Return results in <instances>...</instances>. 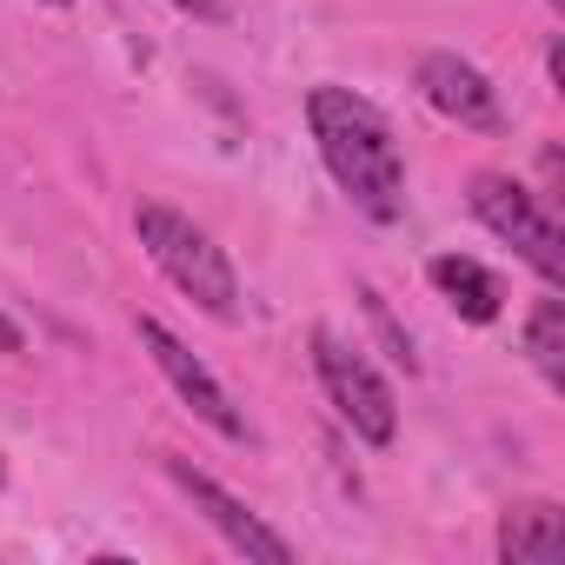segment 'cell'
<instances>
[{
	"label": "cell",
	"mask_w": 565,
	"mask_h": 565,
	"mask_svg": "<svg viewBox=\"0 0 565 565\" xmlns=\"http://www.w3.org/2000/svg\"><path fill=\"white\" fill-rule=\"evenodd\" d=\"M360 300H366V313H373V327H380V340L393 347V360H406V373H413V340H406V333L393 327V313H386V300H380V294H360Z\"/></svg>",
	"instance_id": "cell-11"
},
{
	"label": "cell",
	"mask_w": 565,
	"mask_h": 565,
	"mask_svg": "<svg viewBox=\"0 0 565 565\" xmlns=\"http://www.w3.org/2000/svg\"><path fill=\"white\" fill-rule=\"evenodd\" d=\"M54 8H67V0H54Z\"/></svg>",
	"instance_id": "cell-15"
},
{
	"label": "cell",
	"mask_w": 565,
	"mask_h": 565,
	"mask_svg": "<svg viewBox=\"0 0 565 565\" xmlns=\"http://www.w3.org/2000/svg\"><path fill=\"white\" fill-rule=\"evenodd\" d=\"M565 552V512L552 499H525L499 519V558L505 565H552Z\"/></svg>",
	"instance_id": "cell-9"
},
{
	"label": "cell",
	"mask_w": 565,
	"mask_h": 565,
	"mask_svg": "<svg viewBox=\"0 0 565 565\" xmlns=\"http://www.w3.org/2000/svg\"><path fill=\"white\" fill-rule=\"evenodd\" d=\"M545 67H552V87H565V47L552 41V54H545Z\"/></svg>",
	"instance_id": "cell-14"
},
{
	"label": "cell",
	"mask_w": 565,
	"mask_h": 565,
	"mask_svg": "<svg viewBox=\"0 0 565 565\" xmlns=\"http://www.w3.org/2000/svg\"><path fill=\"white\" fill-rule=\"evenodd\" d=\"M307 127H313V147L327 160V173L340 180V193L366 213V220H399L406 213V160H399V140L393 127L380 120L373 100L347 94V87H313L307 94Z\"/></svg>",
	"instance_id": "cell-1"
},
{
	"label": "cell",
	"mask_w": 565,
	"mask_h": 565,
	"mask_svg": "<svg viewBox=\"0 0 565 565\" xmlns=\"http://www.w3.org/2000/svg\"><path fill=\"white\" fill-rule=\"evenodd\" d=\"M466 206H472V220H479L492 239H505V246L545 279V287H558V279H565V233H558L552 206H545L532 186H519V180H505V173H472Z\"/></svg>",
	"instance_id": "cell-3"
},
{
	"label": "cell",
	"mask_w": 565,
	"mask_h": 565,
	"mask_svg": "<svg viewBox=\"0 0 565 565\" xmlns=\"http://www.w3.org/2000/svg\"><path fill=\"white\" fill-rule=\"evenodd\" d=\"M167 479L193 499V512L239 552V558H253V565H294V545L287 539H279L239 492H226L213 472H200V466H186V459H167Z\"/></svg>",
	"instance_id": "cell-5"
},
{
	"label": "cell",
	"mask_w": 565,
	"mask_h": 565,
	"mask_svg": "<svg viewBox=\"0 0 565 565\" xmlns=\"http://www.w3.org/2000/svg\"><path fill=\"white\" fill-rule=\"evenodd\" d=\"M0 479H8V466H0Z\"/></svg>",
	"instance_id": "cell-16"
},
{
	"label": "cell",
	"mask_w": 565,
	"mask_h": 565,
	"mask_svg": "<svg viewBox=\"0 0 565 565\" xmlns=\"http://www.w3.org/2000/svg\"><path fill=\"white\" fill-rule=\"evenodd\" d=\"M552 8H558V0H552Z\"/></svg>",
	"instance_id": "cell-17"
},
{
	"label": "cell",
	"mask_w": 565,
	"mask_h": 565,
	"mask_svg": "<svg viewBox=\"0 0 565 565\" xmlns=\"http://www.w3.org/2000/svg\"><path fill=\"white\" fill-rule=\"evenodd\" d=\"M140 347L153 353V366L167 373V386L193 406V419H206L220 439H246V419H239L233 393L206 373V360H200V353H186V340H180V333H167L160 320H140Z\"/></svg>",
	"instance_id": "cell-6"
},
{
	"label": "cell",
	"mask_w": 565,
	"mask_h": 565,
	"mask_svg": "<svg viewBox=\"0 0 565 565\" xmlns=\"http://www.w3.org/2000/svg\"><path fill=\"white\" fill-rule=\"evenodd\" d=\"M313 373H320L333 413H340L366 446H393V433H399V399H393V386L380 380V366H373L360 347H347L340 333L320 327V333H313Z\"/></svg>",
	"instance_id": "cell-4"
},
{
	"label": "cell",
	"mask_w": 565,
	"mask_h": 565,
	"mask_svg": "<svg viewBox=\"0 0 565 565\" xmlns=\"http://www.w3.org/2000/svg\"><path fill=\"white\" fill-rule=\"evenodd\" d=\"M21 347H28V333H21L8 313H0V353H21Z\"/></svg>",
	"instance_id": "cell-13"
},
{
	"label": "cell",
	"mask_w": 565,
	"mask_h": 565,
	"mask_svg": "<svg viewBox=\"0 0 565 565\" xmlns=\"http://www.w3.org/2000/svg\"><path fill=\"white\" fill-rule=\"evenodd\" d=\"M134 233H140V246H147V259L167 273L173 294H186V300H193L200 313H213V320H239V279H233V259L213 246L206 226H193L186 213L147 200V206L134 213Z\"/></svg>",
	"instance_id": "cell-2"
},
{
	"label": "cell",
	"mask_w": 565,
	"mask_h": 565,
	"mask_svg": "<svg viewBox=\"0 0 565 565\" xmlns=\"http://www.w3.org/2000/svg\"><path fill=\"white\" fill-rule=\"evenodd\" d=\"M433 287H439V300H446L459 320H472V327H492V320L505 313L499 273L479 266V259H466V253H439V259H433Z\"/></svg>",
	"instance_id": "cell-8"
},
{
	"label": "cell",
	"mask_w": 565,
	"mask_h": 565,
	"mask_svg": "<svg viewBox=\"0 0 565 565\" xmlns=\"http://www.w3.org/2000/svg\"><path fill=\"white\" fill-rule=\"evenodd\" d=\"M419 94H426L433 114H446V120H459V127H472V134H499V127H505L499 87H492L472 61H459V54H426V61H419Z\"/></svg>",
	"instance_id": "cell-7"
},
{
	"label": "cell",
	"mask_w": 565,
	"mask_h": 565,
	"mask_svg": "<svg viewBox=\"0 0 565 565\" xmlns=\"http://www.w3.org/2000/svg\"><path fill=\"white\" fill-rule=\"evenodd\" d=\"M173 8H186V14H200V21H226V0H173Z\"/></svg>",
	"instance_id": "cell-12"
},
{
	"label": "cell",
	"mask_w": 565,
	"mask_h": 565,
	"mask_svg": "<svg viewBox=\"0 0 565 565\" xmlns=\"http://www.w3.org/2000/svg\"><path fill=\"white\" fill-rule=\"evenodd\" d=\"M525 353L532 366L545 373V386H565V307L558 300H539L532 320H525Z\"/></svg>",
	"instance_id": "cell-10"
}]
</instances>
